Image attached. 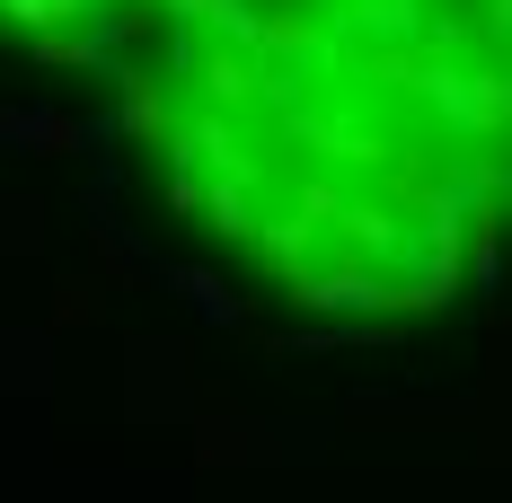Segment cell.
Returning a JSON list of instances; mask_svg holds the SVG:
<instances>
[{"label": "cell", "mask_w": 512, "mask_h": 503, "mask_svg": "<svg viewBox=\"0 0 512 503\" xmlns=\"http://www.w3.org/2000/svg\"><path fill=\"white\" fill-rule=\"evenodd\" d=\"M0 53L301 318H433L512 256V0H0Z\"/></svg>", "instance_id": "obj_1"}]
</instances>
